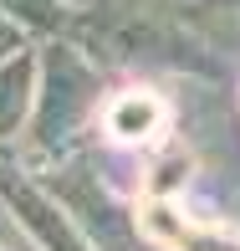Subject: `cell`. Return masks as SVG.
<instances>
[{"label": "cell", "instance_id": "7a4b0ae2", "mask_svg": "<svg viewBox=\"0 0 240 251\" xmlns=\"http://www.w3.org/2000/svg\"><path fill=\"white\" fill-rule=\"evenodd\" d=\"M36 56H41L36 108H31V128L21 144H26L31 169H46V164L82 149L87 128H97L102 102H108L112 87H108V67H97L72 36L41 41Z\"/></svg>", "mask_w": 240, "mask_h": 251}, {"label": "cell", "instance_id": "5b68a950", "mask_svg": "<svg viewBox=\"0 0 240 251\" xmlns=\"http://www.w3.org/2000/svg\"><path fill=\"white\" fill-rule=\"evenodd\" d=\"M36 77H41V56L36 47L16 51L10 62H0V144L21 149L31 128V108H36Z\"/></svg>", "mask_w": 240, "mask_h": 251}, {"label": "cell", "instance_id": "8992f818", "mask_svg": "<svg viewBox=\"0 0 240 251\" xmlns=\"http://www.w3.org/2000/svg\"><path fill=\"white\" fill-rule=\"evenodd\" d=\"M0 10H5V16L26 31V41H36V47L66 36V31H72V16H77L72 0H0Z\"/></svg>", "mask_w": 240, "mask_h": 251}, {"label": "cell", "instance_id": "9c48e42d", "mask_svg": "<svg viewBox=\"0 0 240 251\" xmlns=\"http://www.w3.org/2000/svg\"><path fill=\"white\" fill-rule=\"evenodd\" d=\"M10 154H16V149H5V144H0V159H10Z\"/></svg>", "mask_w": 240, "mask_h": 251}, {"label": "cell", "instance_id": "52a82bcc", "mask_svg": "<svg viewBox=\"0 0 240 251\" xmlns=\"http://www.w3.org/2000/svg\"><path fill=\"white\" fill-rule=\"evenodd\" d=\"M26 47H36V41H26V31L16 26V21L0 10V62H10L16 51H26Z\"/></svg>", "mask_w": 240, "mask_h": 251}, {"label": "cell", "instance_id": "277c9868", "mask_svg": "<svg viewBox=\"0 0 240 251\" xmlns=\"http://www.w3.org/2000/svg\"><path fill=\"white\" fill-rule=\"evenodd\" d=\"M169 118H174V108H169V98L158 93V87H118V93H108L102 102V118H97V133L112 144V149H153L158 139H164Z\"/></svg>", "mask_w": 240, "mask_h": 251}, {"label": "cell", "instance_id": "ba28073f", "mask_svg": "<svg viewBox=\"0 0 240 251\" xmlns=\"http://www.w3.org/2000/svg\"><path fill=\"white\" fill-rule=\"evenodd\" d=\"M204 10H220V16H240V0H194Z\"/></svg>", "mask_w": 240, "mask_h": 251}, {"label": "cell", "instance_id": "6da1fadb", "mask_svg": "<svg viewBox=\"0 0 240 251\" xmlns=\"http://www.w3.org/2000/svg\"><path fill=\"white\" fill-rule=\"evenodd\" d=\"M66 36L108 72L158 67L174 77H220V56L184 16V0H87Z\"/></svg>", "mask_w": 240, "mask_h": 251}, {"label": "cell", "instance_id": "3957f363", "mask_svg": "<svg viewBox=\"0 0 240 251\" xmlns=\"http://www.w3.org/2000/svg\"><path fill=\"white\" fill-rule=\"evenodd\" d=\"M0 205L10 210V226L36 251H97L87 231L72 221V210L41 185V175L21 169L16 159H0Z\"/></svg>", "mask_w": 240, "mask_h": 251}]
</instances>
